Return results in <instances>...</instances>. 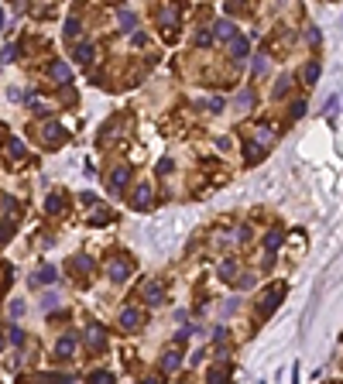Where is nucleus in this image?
Here are the masks:
<instances>
[{
    "mask_svg": "<svg viewBox=\"0 0 343 384\" xmlns=\"http://www.w3.org/2000/svg\"><path fill=\"white\" fill-rule=\"evenodd\" d=\"M72 268L82 271V274H90V271H93V257H86V254H76V257H72Z\"/></svg>",
    "mask_w": 343,
    "mask_h": 384,
    "instance_id": "obj_14",
    "label": "nucleus"
},
{
    "mask_svg": "<svg viewBox=\"0 0 343 384\" xmlns=\"http://www.w3.org/2000/svg\"><path fill=\"white\" fill-rule=\"evenodd\" d=\"M127 182H131V168H117V172L110 175V192H120Z\"/></svg>",
    "mask_w": 343,
    "mask_h": 384,
    "instance_id": "obj_8",
    "label": "nucleus"
},
{
    "mask_svg": "<svg viewBox=\"0 0 343 384\" xmlns=\"http://www.w3.org/2000/svg\"><path fill=\"white\" fill-rule=\"evenodd\" d=\"M0 28H4V11H0Z\"/></svg>",
    "mask_w": 343,
    "mask_h": 384,
    "instance_id": "obj_31",
    "label": "nucleus"
},
{
    "mask_svg": "<svg viewBox=\"0 0 343 384\" xmlns=\"http://www.w3.org/2000/svg\"><path fill=\"white\" fill-rule=\"evenodd\" d=\"M137 323H141V316H137V309L127 306L124 312H120V326L124 329H137Z\"/></svg>",
    "mask_w": 343,
    "mask_h": 384,
    "instance_id": "obj_9",
    "label": "nucleus"
},
{
    "mask_svg": "<svg viewBox=\"0 0 343 384\" xmlns=\"http://www.w3.org/2000/svg\"><path fill=\"white\" fill-rule=\"evenodd\" d=\"M244 158H247L250 165H254V161H261V158H265V144H261L258 137H254V141H247V144H244Z\"/></svg>",
    "mask_w": 343,
    "mask_h": 384,
    "instance_id": "obj_5",
    "label": "nucleus"
},
{
    "mask_svg": "<svg viewBox=\"0 0 343 384\" xmlns=\"http://www.w3.org/2000/svg\"><path fill=\"white\" fill-rule=\"evenodd\" d=\"M76 31H79V21L69 18V24H65V35H76Z\"/></svg>",
    "mask_w": 343,
    "mask_h": 384,
    "instance_id": "obj_28",
    "label": "nucleus"
},
{
    "mask_svg": "<svg viewBox=\"0 0 343 384\" xmlns=\"http://www.w3.org/2000/svg\"><path fill=\"white\" fill-rule=\"evenodd\" d=\"M76 62L79 65H90V62H93V45H79L76 48Z\"/></svg>",
    "mask_w": 343,
    "mask_h": 384,
    "instance_id": "obj_15",
    "label": "nucleus"
},
{
    "mask_svg": "<svg viewBox=\"0 0 343 384\" xmlns=\"http://www.w3.org/2000/svg\"><path fill=\"white\" fill-rule=\"evenodd\" d=\"M90 384H114V374H107V370H93V374H90Z\"/></svg>",
    "mask_w": 343,
    "mask_h": 384,
    "instance_id": "obj_17",
    "label": "nucleus"
},
{
    "mask_svg": "<svg viewBox=\"0 0 343 384\" xmlns=\"http://www.w3.org/2000/svg\"><path fill=\"white\" fill-rule=\"evenodd\" d=\"M233 268H237V264H233V261H223V264H220V278H223V281H230V278H233Z\"/></svg>",
    "mask_w": 343,
    "mask_h": 384,
    "instance_id": "obj_21",
    "label": "nucleus"
},
{
    "mask_svg": "<svg viewBox=\"0 0 343 384\" xmlns=\"http://www.w3.org/2000/svg\"><path fill=\"white\" fill-rule=\"evenodd\" d=\"M107 274H110L114 281H127V278H131V261H127V257H110Z\"/></svg>",
    "mask_w": 343,
    "mask_h": 384,
    "instance_id": "obj_1",
    "label": "nucleus"
},
{
    "mask_svg": "<svg viewBox=\"0 0 343 384\" xmlns=\"http://www.w3.org/2000/svg\"><path fill=\"white\" fill-rule=\"evenodd\" d=\"M278 244H282V233H278V230H271V233L265 237V247H268V250H275Z\"/></svg>",
    "mask_w": 343,
    "mask_h": 384,
    "instance_id": "obj_22",
    "label": "nucleus"
},
{
    "mask_svg": "<svg viewBox=\"0 0 343 384\" xmlns=\"http://www.w3.org/2000/svg\"><path fill=\"white\" fill-rule=\"evenodd\" d=\"M72 346H76V336H62V340L55 343V353H58V357H69Z\"/></svg>",
    "mask_w": 343,
    "mask_h": 384,
    "instance_id": "obj_13",
    "label": "nucleus"
},
{
    "mask_svg": "<svg viewBox=\"0 0 343 384\" xmlns=\"http://www.w3.org/2000/svg\"><path fill=\"white\" fill-rule=\"evenodd\" d=\"M120 24H124L127 31H131V28H134V14H131V11H120Z\"/></svg>",
    "mask_w": 343,
    "mask_h": 384,
    "instance_id": "obj_25",
    "label": "nucleus"
},
{
    "mask_svg": "<svg viewBox=\"0 0 343 384\" xmlns=\"http://www.w3.org/2000/svg\"><path fill=\"white\" fill-rule=\"evenodd\" d=\"M52 79H55V82H69V79H72V69H69L65 62H55V65H52Z\"/></svg>",
    "mask_w": 343,
    "mask_h": 384,
    "instance_id": "obj_12",
    "label": "nucleus"
},
{
    "mask_svg": "<svg viewBox=\"0 0 343 384\" xmlns=\"http://www.w3.org/2000/svg\"><path fill=\"white\" fill-rule=\"evenodd\" d=\"M213 35H216V38H233V24H230V21H220V24L213 28Z\"/></svg>",
    "mask_w": 343,
    "mask_h": 384,
    "instance_id": "obj_16",
    "label": "nucleus"
},
{
    "mask_svg": "<svg viewBox=\"0 0 343 384\" xmlns=\"http://www.w3.org/2000/svg\"><path fill=\"white\" fill-rule=\"evenodd\" d=\"M131 206L134 210H148L151 206V189L148 185H137V192L131 196Z\"/></svg>",
    "mask_w": 343,
    "mask_h": 384,
    "instance_id": "obj_4",
    "label": "nucleus"
},
{
    "mask_svg": "<svg viewBox=\"0 0 343 384\" xmlns=\"http://www.w3.org/2000/svg\"><path fill=\"white\" fill-rule=\"evenodd\" d=\"M223 381H227V370H220V367H216V370L210 374V384H223Z\"/></svg>",
    "mask_w": 343,
    "mask_h": 384,
    "instance_id": "obj_24",
    "label": "nucleus"
},
{
    "mask_svg": "<svg viewBox=\"0 0 343 384\" xmlns=\"http://www.w3.org/2000/svg\"><path fill=\"white\" fill-rule=\"evenodd\" d=\"M0 346H4V336H0Z\"/></svg>",
    "mask_w": 343,
    "mask_h": 384,
    "instance_id": "obj_32",
    "label": "nucleus"
},
{
    "mask_svg": "<svg viewBox=\"0 0 343 384\" xmlns=\"http://www.w3.org/2000/svg\"><path fill=\"white\" fill-rule=\"evenodd\" d=\"M62 206H65V203H62V196H58V192H52V196H48V213H62Z\"/></svg>",
    "mask_w": 343,
    "mask_h": 384,
    "instance_id": "obj_20",
    "label": "nucleus"
},
{
    "mask_svg": "<svg viewBox=\"0 0 343 384\" xmlns=\"http://www.w3.org/2000/svg\"><path fill=\"white\" fill-rule=\"evenodd\" d=\"M305 114V100H295L292 103V117H302Z\"/></svg>",
    "mask_w": 343,
    "mask_h": 384,
    "instance_id": "obj_27",
    "label": "nucleus"
},
{
    "mask_svg": "<svg viewBox=\"0 0 343 384\" xmlns=\"http://www.w3.org/2000/svg\"><path fill=\"white\" fill-rule=\"evenodd\" d=\"M230 55L233 58L247 55V38H244V35H233V38H230Z\"/></svg>",
    "mask_w": 343,
    "mask_h": 384,
    "instance_id": "obj_11",
    "label": "nucleus"
},
{
    "mask_svg": "<svg viewBox=\"0 0 343 384\" xmlns=\"http://www.w3.org/2000/svg\"><path fill=\"white\" fill-rule=\"evenodd\" d=\"M288 93V79H282V82H278V89H275V96H285Z\"/></svg>",
    "mask_w": 343,
    "mask_h": 384,
    "instance_id": "obj_29",
    "label": "nucleus"
},
{
    "mask_svg": "<svg viewBox=\"0 0 343 384\" xmlns=\"http://www.w3.org/2000/svg\"><path fill=\"white\" fill-rule=\"evenodd\" d=\"M179 360H182V357H179V346H168V350L161 353V360H158V364H161V370H175V367H179Z\"/></svg>",
    "mask_w": 343,
    "mask_h": 384,
    "instance_id": "obj_7",
    "label": "nucleus"
},
{
    "mask_svg": "<svg viewBox=\"0 0 343 384\" xmlns=\"http://www.w3.org/2000/svg\"><path fill=\"white\" fill-rule=\"evenodd\" d=\"M316 79H319V65L309 62V65H305V82H316Z\"/></svg>",
    "mask_w": 343,
    "mask_h": 384,
    "instance_id": "obj_23",
    "label": "nucleus"
},
{
    "mask_svg": "<svg viewBox=\"0 0 343 384\" xmlns=\"http://www.w3.org/2000/svg\"><path fill=\"white\" fill-rule=\"evenodd\" d=\"M86 343H90V350H103V343H107L103 326H90V329H86Z\"/></svg>",
    "mask_w": 343,
    "mask_h": 384,
    "instance_id": "obj_6",
    "label": "nucleus"
},
{
    "mask_svg": "<svg viewBox=\"0 0 343 384\" xmlns=\"http://www.w3.org/2000/svg\"><path fill=\"white\" fill-rule=\"evenodd\" d=\"M141 384H161V381H158V377H144Z\"/></svg>",
    "mask_w": 343,
    "mask_h": 384,
    "instance_id": "obj_30",
    "label": "nucleus"
},
{
    "mask_svg": "<svg viewBox=\"0 0 343 384\" xmlns=\"http://www.w3.org/2000/svg\"><path fill=\"white\" fill-rule=\"evenodd\" d=\"M45 137H48V144H58V137H62V131H58L55 124H45Z\"/></svg>",
    "mask_w": 343,
    "mask_h": 384,
    "instance_id": "obj_19",
    "label": "nucleus"
},
{
    "mask_svg": "<svg viewBox=\"0 0 343 384\" xmlns=\"http://www.w3.org/2000/svg\"><path fill=\"white\" fill-rule=\"evenodd\" d=\"M141 295H144V302H148V306H161V285H158V281H144V288H141Z\"/></svg>",
    "mask_w": 343,
    "mask_h": 384,
    "instance_id": "obj_2",
    "label": "nucleus"
},
{
    "mask_svg": "<svg viewBox=\"0 0 343 384\" xmlns=\"http://www.w3.org/2000/svg\"><path fill=\"white\" fill-rule=\"evenodd\" d=\"M7 154H14V158L24 154V144H21V141H11V144H7Z\"/></svg>",
    "mask_w": 343,
    "mask_h": 384,
    "instance_id": "obj_26",
    "label": "nucleus"
},
{
    "mask_svg": "<svg viewBox=\"0 0 343 384\" xmlns=\"http://www.w3.org/2000/svg\"><path fill=\"white\" fill-rule=\"evenodd\" d=\"M35 281H38V285H48V281H55V268H41Z\"/></svg>",
    "mask_w": 343,
    "mask_h": 384,
    "instance_id": "obj_18",
    "label": "nucleus"
},
{
    "mask_svg": "<svg viewBox=\"0 0 343 384\" xmlns=\"http://www.w3.org/2000/svg\"><path fill=\"white\" fill-rule=\"evenodd\" d=\"M158 21H161V28H175V24H179V7H175V4H168V7L158 14Z\"/></svg>",
    "mask_w": 343,
    "mask_h": 384,
    "instance_id": "obj_10",
    "label": "nucleus"
},
{
    "mask_svg": "<svg viewBox=\"0 0 343 384\" xmlns=\"http://www.w3.org/2000/svg\"><path fill=\"white\" fill-rule=\"evenodd\" d=\"M282 295H285L282 288H271V292H265V299H261V319H265L268 312H271V309L282 302Z\"/></svg>",
    "mask_w": 343,
    "mask_h": 384,
    "instance_id": "obj_3",
    "label": "nucleus"
}]
</instances>
